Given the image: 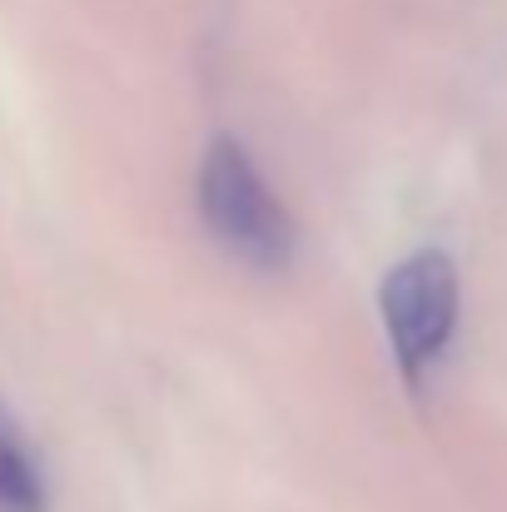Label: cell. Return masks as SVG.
<instances>
[{"instance_id": "3", "label": "cell", "mask_w": 507, "mask_h": 512, "mask_svg": "<svg viewBox=\"0 0 507 512\" xmlns=\"http://www.w3.org/2000/svg\"><path fill=\"white\" fill-rule=\"evenodd\" d=\"M0 512H45L40 468H35L20 428L10 423L5 403H0Z\"/></svg>"}, {"instance_id": "2", "label": "cell", "mask_w": 507, "mask_h": 512, "mask_svg": "<svg viewBox=\"0 0 507 512\" xmlns=\"http://www.w3.org/2000/svg\"><path fill=\"white\" fill-rule=\"evenodd\" d=\"M458 324V269L448 254L423 249L383 279V329L403 373H423L453 339Z\"/></svg>"}, {"instance_id": "1", "label": "cell", "mask_w": 507, "mask_h": 512, "mask_svg": "<svg viewBox=\"0 0 507 512\" xmlns=\"http://www.w3.org/2000/svg\"><path fill=\"white\" fill-rule=\"evenodd\" d=\"M199 209L204 224L214 229V239L239 254L244 264L259 269H284L294 254V224L284 214V204L274 199V189L264 184V174L254 170V160L219 140L204 165H199Z\"/></svg>"}]
</instances>
